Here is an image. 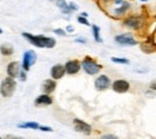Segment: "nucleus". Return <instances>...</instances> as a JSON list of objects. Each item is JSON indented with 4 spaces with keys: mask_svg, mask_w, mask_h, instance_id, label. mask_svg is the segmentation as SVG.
I'll use <instances>...</instances> for the list:
<instances>
[{
    "mask_svg": "<svg viewBox=\"0 0 156 139\" xmlns=\"http://www.w3.org/2000/svg\"><path fill=\"white\" fill-rule=\"evenodd\" d=\"M145 25V19L142 15L137 16H127L122 20V26L130 31H139Z\"/></svg>",
    "mask_w": 156,
    "mask_h": 139,
    "instance_id": "f03ea898",
    "label": "nucleus"
},
{
    "mask_svg": "<svg viewBox=\"0 0 156 139\" xmlns=\"http://www.w3.org/2000/svg\"><path fill=\"white\" fill-rule=\"evenodd\" d=\"M48 1H55V0H48Z\"/></svg>",
    "mask_w": 156,
    "mask_h": 139,
    "instance_id": "f704fd0d",
    "label": "nucleus"
},
{
    "mask_svg": "<svg viewBox=\"0 0 156 139\" xmlns=\"http://www.w3.org/2000/svg\"><path fill=\"white\" fill-rule=\"evenodd\" d=\"M102 1H103V2H106V4H107V2H109V1H111V0H102Z\"/></svg>",
    "mask_w": 156,
    "mask_h": 139,
    "instance_id": "72a5a7b5",
    "label": "nucleus"
},
{
    "mask_svg": "<svg viewBox=\"0 0 156 139\" xmlns=\"http://www.w3.org/2000/svg\"><path fill=\"white\" fill-rule=\"evenodd\" d=\"M22 35L33 46L39 47V48H53L57 43V41L53 37H48V36H43V35H33L29 33H23Z\"/></svg>",
    "mask_w": 156,
    "mask_h": 139,
    "instance_id": "f257e3e1",
    "label": "nucleus"
},
{
    "mask_svg": "<svg viewBox=\"0 0 156 139\" xmlns=\"http://www.w3.org/2000/svg\"><path fill=\"white\" fill-rule=\"evenodd\" d=\"M52 103H53V99L49 96V94H42L35 99V106H37V107L51 106Z\"/></svg>",
    "mask_w": 156,
    "mask_h": 139,
    "instance_id": "4468645a",
    "label": "nucleus"
},
{
    "mask_svg": "<svg viewBox=\"0 0 156 139\" xmlns=\"http://www.w3.org/2000/svg\"><path fill=\"white\" fill-rule=\"evenodd\" d=\"M20 78L22 82H25V80H27V71H25V70H20Z\"/></svg>",
    "mask_w": 156,
    "mask_h": 139,
    "instance_id": "5701e85b",
    "label": "nucleus"
},
{
    "mask_svg": "<svg viewBox=\"0 0 156 139\" xmlns=\"http://www.w3.org/2000/svg\"><path fill=\"white\" fill-rule=\"evenodd\" d=\"M155 18H156V16H155Z\"/></svg>",
    "mask_w": 156,
    "mask_h": 139,
    "instance_id": "e433bc0d",
    "label": "nucleus"
},
{
    "mask_svg": "<svg viewBox=\"0 0 156 139\" xmlns=\"http://www.w3.org/2000/svg\"><path fill=\"white\" fill-rule=\"evenodd\" d=\"M37 55L34 50H27L23 55V62H22V68L25 71H29L30 67L36 62Z\"/></svg>",
    "mask_w": 156,
    "mask_h": 139,
    "instance_id": "6e6552de",
    "label": "nucleus"
},
{
    "mask_svg": "<svg viewBox=\"0 0 156 139\" xmlns=\"http://www.w3.org/2000/svg\"><path fill=\"white\" fill-rule=\"evenodd\" d=\"M20 128H30V130H39L40 125L37 122H34V121H29V122H23L18 125Z\"/></svg>",
    "mask_w": 156,
    "mask_h": 139,
    "instance_id": "a211bd4d",
    "label": "nucleus"
},
{
    "mask_svg": "<svg viewBox=\"0 0 156 139\" xmlns=\"http://www.w3.org/2000/svg\"><path fill=\"white\" fill-rule=\"evenodd\" d=\"M113 1H114V4H115L117 6H119V5H121V4H122L124 1H126V0H113Z\"/></svg>",
    "mask_w": 156,
    "mask_h": 139,
    "instance_id": "c756f323",
    "label": "nucleus"
},
{
    "mask_svg": "<svg viewBox=\"0 0 156 139\" xmlns=\"http://www.w3.org/2000/svg\"><path fill=\"white\" fill-rule=\"evenodd\" d=\"M16 80L12 77H7V78H4V80L1 82V85H0V94L4 96V97H11L16 90Z\"/></svg>",
    "mask_w": 156,
    "mask_h": 139,
    "instance_id": "39448f33",
    "label": "nucleus"
},
{
    "mask_svg": "<svg viewBox=\"0 0 156 139\" xmlns=\"http://www.w3.org/2000/svg\"><path fill=\"white\" fill-rule=\"evenodd\" d=\"M78 23H80V24H83V25H87V26H89L90 24H89V22L87 19V17H83V16H78Z\"/></svg>",
    "mask_w": 156,
    "mask_h": 139,
    "instance_id": "4be33fe9",
    "label": "nucleus"
},
{
    "mask_svg": "<svg viewBox=\"0 0 156 139\" xmlns=\"http://www.w3.org/2000/svg\"><path fill=\"white\" fill-rule=\"evenodd\" d=\"M131 9H132V4H131L129 0H126V1H124L121 5L117 6V7L113 10V15H114L115 17H124Z\"/></svg>",
    "mask_w": 156,
    "mask_h": 139,
    "instance_id": "9d476101",
    "label": "nucleus"
},
{
    "mask_svg": "<svg viewBox=\"0 0 156 139\" xmlns=\"http://www.w3.org/2000/svg\"><path fill=\"white\" fill-rule=\"evenodd\" d=\"M73 127L76 130V132H79L82 134H85V136H89L93 132V128L89 123L84 122L83 120H79V119H75L73 120Z\"/></svg>",
    "mask_w": 156,
    "mask_h": 139,
    "instance_id": "1a4fd4ad",
    "label": "nucleus"
},
{
    "mask_svg": "<svg viewBox=\"0 0 156 139\" xmlns=\"http://www.w3.org/2000/svg\"><path fill=\"white\" fill-rule=\"evenodd\" d=\"M112 61L115 62V64H120V65H129L130 64V60L126 59V58H118V57H113Z\"/></svg>",
    "mask_w": 156,
    "mask_h": 139,
    "instance_id": "412c9836",
    "label": "nucleus"
},
{
    "mask_svg": "<svg viewBox=\"0 0 156 139\" xmlns=\"http://www.w3.org/2000/svg\"><path fill=\"white\" fill-rule=\"evenodd\" d=\"M40 131H43V132H52V127H48V126H40L39 128Z\"/></svg>",
    "mask_w": 156,
    "mask_h": 139,
    "instance_id": "a878e982",
    "label": "nucleus"
},
{
    "mask_svg": "<svg viewBox=\"0 0 156 139\" xmlns=\"http://www.w3.org/2000/svg\"><path fill=\"white\" fill-rule=\"evenodd\" d=\"M66 73V70H65V65H60V64H57L54 65L52 68H51V77L53 79L58 80L61 79Z\"/></svg>",
    "mask_w": 156,
    "mask_h": 139,
    "instance_id": "f8f14e48",
    "label": "nucleus"
},
{
    "mask_svg": "<svg viewBox=\"0 0 156 139\" xmlns=\"http://www.w3.org/2000/svg\"><path fill=\"white\" fill-rule=\"evenodd\" d=\"M54 34L60 35V36H66V31L64 29H54Z\"/></svg>",
    "mask_w": 156,
    "mask_h": 139,
    "instance_id": "393cba45",
    "label": "nucleus"
},
{
    "mask_svg": "<svg viewBox=\"0 0 156 139\" xmlns=\"http://www.w3.org/2000/svg\"><path fill=\"white\" fill-rule=\"evenodd\" d=\"M66 31H67V33H72V31H75V28H73L72 25H67V28H66Z\"/></svg>",
    "mask_w": 156,
    "mask_h": 139,
    "instance_id": "c85d7f7f",
    "label": "nucleus"
},
{
    "mask_svg": "<svg viewBox=\"0 0 156 139\" xmlns=\"http://www.w3.org/2000/svg\"><path fill=\"white\" fill-rule=\"evenodd\" d=\"M80 16H83V17H87V18H88V13H87V12H82V13H80Z\"/></svg>",
    "mask_w": 156,
    "mask_h": 139,
    "instance_id": "2f4dec72",
    "label": "nucleus"
},
{
    "mask_svg": "<svg viewBox=\"0 0 156 139\" xmlns=\"http://www.w3.org/2000/svg\"><path fill=\"white\" fill-rule=\"evenodd\" d=\"M80 67H82V64L78 60H69L65 64V70L67 75H76L79 72Z\"/></svg>",
    "mask_w": 156,
    "mask_h": 139,
    "instance_id": "9b49d317",
    "label": "nucleus"
},
{
    "mask_svg": "<svg viewBox=\"0 0 156 139\" xmlns=\"http://www.w3.org/2000/svg\"><path fill=\"white\" fill-rule=\"evenodd\" d=\"M55 4H57V6H58V9L61 10V12H62L64 15H71V13H72V11H71L70 7H69V4H67L65 0H55Z\"/></svg>",
    "mask_w": 156,
    "mask_h": 139,
    "instance_id": "f3484780",
    "label": "nucleus"
},
{
    "mask_svg": "<svg viewBox=\"0 0 156 139\" xmlns=\"http://www.w3.org/2000/svg\"><path fill=\"white\" fill-rule=\"evenodd\" d=\"M94 85L98 91H106L107 89L112 86V80L106 75H100L94 82Z\"/></svg>",
    "mask_w": 156,
    "mask_h": 139,
    "instance_id": "0eeeda50",
    "label": "nucleus"
},
{
    "mask_svg": "<svg viewBox=\"0 0 156 139\" xmlns=\"http://www.w3.org/2000/svg\"><path fill=\"white\" fill-rule=\"evenodd\" d=\"M114 41H115V43H118L119 46H122V47H135V46H138L140 43L135 37V35L132 34V31L119 34V35H117L114 37Z\"/></svg>",
    "mask_w": 156,
    "mask_h": 139,
    "instance_id": "20e7f679",
    "label": "nucleus"
},
{
    "mask_svg": "<svg viewBox=\"0 0 156 139\" xmlns=\"http://www.w3.org/2000/svg\"><path fill=\"white\" fill-rule=\"evenodd\" d=\"M1 33H2V31H1V29H0V34H1Z\"/></svg>",
    "mask_w": 156,
    "mask_h": 139,
    "instance_id": "c9c22d12",
    "label": "nucleus"
},
{
    "mask_svg": "<svg viewBox=\"0 0 156 139\" xmlns=\"http://www.w3.org/2000/svg\"><path fill=\"white\" fill-rule=\"evenodd\" d=\"M149 89H151V90H154L156 92V80H153L150 84H149Z\"/></svg>",
    "mask_w": 156,
    "mask_h": 139,
    "instance_id": "bb28decb",
    "label": "nucleus"
},
{
    "mask_svg": "<svg viewBox=\"0 0 156 139\" xmlns=\"http://www.w3.org/2000/svg\"><path fill=\"white\" fill-rule=\"evenodd\" d=\"M57 88V82L55 79L51 78V79H46L42 84V90L44 94H52Z\"/></svg>",
    "mask_w": 156,
    "mask_h": 139,
    "instance_id": "2eb2a0df",
    "label": "nucleus"
},
{
    "mask_svg": "<svg viewBox=\"0 0 156 139\" xmlns=\"http://www.w3.org/2000/svg\"><path fill=\"white\" fill-rule=\"evenodd\" d=\"M0 52L2 55H11L13 53V47L9 43H4L1 47H0Z\"/></svg>",
    "mask_w": 156,
    "mask_h": 139,
    "instance_id": "6ab92c4d",
    "label": "nucleus"
},
{
    "mask_svg": "<svg viewBox=\"0 0 156 139\" xmlns=\"http://www.w3.org/2000/svg\"><path fill=\"white\" fill-rule=\"evenodd\" d=\"M102 138H117V137L112 136V134H107V136H102Z\"/></svg>",
    "mask_w": 156,
    "mask_h": 139,
    "instance_id": "7c9ffc66",
    "label": "nucleus"
},
{
    "mask_svg": "<svg viewBox=\"0 0 156 139\" xmlns=\"http://www.w3.org/2000/svg\"><path fill=\"white\" fill-rule=\"evenodd\" d=\"M20 62H17V61H12V62L9 64V66H7V73H9L10 77H12V78L20 77Z\"/></svg>",
    "mask_w": 156,
    "mask_h": 139,
    "instance_id": "ddd939ff",
    "label": "nucleus"
},
{
    "mask_svg": "<svg viewBox=\"0 0 156 139\" xmlns=\"http://www.w3.org/2000/svg\"><path fill=\"white\" fill-rule=\"evenodd\" d=\"M76 42H79V43H87V40L84 37H78L76 39Z\"/></svg>",
    "mask_w": 156,
    "mask_h": 139,
    "instance_id": "cd10ccee",
    "label": "nucleus"
},
{
    "mask_svg": "<svg viewBox=\"0 0 156 139\" xmlns=\"http://www.w3.org/2000/svg\"><path fill=\"white\" fill-rule=\"evenodd\" d=\"M112 90L117 94H125L131 89L130 82L126 79H115L112 82Z\"/></svg>",
    "mask_w": 156,
    "mask_h": 139,
    "instance_id": "423d86ee",
    "label": "nucleus"
},
{
    "mask_svg": "<svg viewBox=\"0 0 156 139\" xmlns=\"http://www.w3.org/2000/svg\"><path fill=\"white\" fill-rule=\"evenodd\" d=\"M69 7H70V10H71L72 12H75V11L78 10V5L76 2H69Z\"/></svg>",
    "mask_w": 156,
    "mask_h": 139,
    "instance_id": "b1692460",
    "label": "nucleus"
},
{
    "mask_svg": "<svg viewBox=\"0 0 156 139\" xmlns=\"http://www.w3.org/2000/svg\"><path fill=\"white\" fill-rule=\"evenodd\" d=\"M139 1H140V2H148L149 0H139Z\"/></svg>",
    "mask_w": 156,
    "mask_h": 139,
    "instance_id": "473e14b6",
    "label": "nucleus"
},
{
    "mask_svg": "<svg viewBox=\"0 0 156 139\" xmlns=\"http://www.w3.org/2000/svg\"><path fill=\"white\" fill-rule=\"evenodd\" d=\"M82 67L84 70V72L89 76H96L98 75V72L102 70V66L98 64V61L90 57H85L84 59L82 60Z\"/></svg>",
    "mask_w": 156,
    "mask_h": 139,
    "instance_id": "7ed1b4c3",
    "label": "nucleus"
},
{
    "mask_svg": "<svg viewBox=\"0 0 156 139\" xmlns=\"http://www.w3.org/2000/svg\"><path fill=\"white\" fill-rule=\"evenodd\" d=\"M139 47H140L142 52H143V53H145V54L154 53V52L156 50V43L155 42H150V40L139 43Z\"/></svg>",
    "mask_w": 156,
    "mask_h": 139,
    "instance_id": "dca6fc26",
    "label": "nucleus"
},
{
    "mask_svg": "<svg viewBox=\"0 0 156 139\" xmlns=\"http://www.w3.org/2000/svg\"><path fill=\"white\" fill-rule=\"evenodd\" d=\"M91 30H93V36H94V40L96 41V42H98V43H101L103 40H102V37L100 36V28H98V25L93 24Z\"/></svg>",
    "mask_w": 156,
    "mask_h": 139,
    "instance_id": "aec40b11",
    "label": "nucleus"
}]
</instances>
